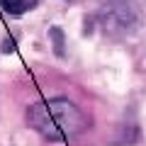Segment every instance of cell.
I'll return each mask as SVG.
<instances>
[{"label": "cell", "instance_id": "1", "mask_svg": "<svg viewBox=\"0 0 146 146\" xmlns=\"http://www.w3.org/2000/svg\"><path fill=\"white\" fill-rule=\"evenodd\" d=\"M27 122L46 141H71L88 129V117L66 98L34 102L27 110Z\"/></svg>", "mask_w": 146, "mask_h": 146}, {"label": "cell", "instance_id": "2", "mask_svg": "<svg viewBox=\"0 0 146 146\" xmlns=\"http://www.w3.org/2000/svg\"><path fill=\"white\" fill-rule=\"evenodd\" d=\"M100 17L107 32H127V27L136 22V5L134 0H105Z\"/></svg>", "mask_w": 146, "mask_h": 146}, {"label": "cell", "instance_id": "3", "mask_svg": "<svg viewBox=\"0 0 146 146\" xmlns=\"http://www.w3.org/2000/svg\"><path fill=\"white\" fill-rule=\"evenodd\" d=\"M36 3L39 0H0V5L5 7V12H10V15H22V12L32 10Z\"/></svg>", "mask_w": 146, "mask_h": 146}]
</instances>
